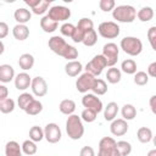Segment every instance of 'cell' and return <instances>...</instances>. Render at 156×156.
<instances>
[{"label": "cell", "mask_w": 156, "mask_h": 156, "mask_svg": "<svg viewBox=\"0 0 156 156\" xmlns=\"http://www.w3.org/2000/svg\"><path fill=\"white\" fill-rule=\"evenodd\" d=\"M48 46L52 52L67 58L68 61H73L74 58L78 57V50L74 46L67 44L62 37H58V35L51 37L48 41Z\"/></svg>", "instance_id": "6da1fadb"}, {"label": "cell", "mask_w": 156, "mask_h": 156, "mask_svg": "<svg viewBox=\"0 0 156 156\" xmlns=\"http://www.w3.org/2000/svg\"><path fill=\"white\" fill-rule=\"evenodd\" d=\"M66 133L72 140H79L84 134V126L78 115H69L66 121Z\"/></svg>", "instance_id": "7a4b0ae2"}, {"label": "cell", "mask_w": 156, "mask_h": 156, "mask_svg": "<svg viewBox=\"0 0 156 156\" xmlns=\"http://www.w3.org/2000/svg\"><path fill=\"white\" fill-rule=\"evenodd\" d=\"M112 17L117 22L132 23L136 17V10L132 5H119L112 10Z\"/></svg>", "instance_id": "3957f363"}, {"label": "cell", "mask_w": 156, "mask_h": 156, "mask_svg": "<svg viewBox=\"0 0 156 156\" xmlns=\"http://www.w3.org/2000/svg\"><path fill=\"white\" fill-rule=\"evenodd\" d=\"M119 46L129 56H138L143 51V43L136 37H124L121 40Z\"/></svg>", "instance_id": "277c9868"}, {"label": "cell", "mask_w": 156, "mask_h": 156, "mask_svg": "<svg viewBox=\"0 0 156 156\" xmlns=\"http://www.w3.org/2000/svg\"><path fill=\"white\" fill-rule=\"evenodd\" d=\"M106 60L102 55H95L87 65H85V72L90 73L91 76H94L95 78L98 76H100L104 71V68H106Z\"/></svg>", "instance_id": "5b68a950"}, {"label": "cell", "mask_w": 156, "mask_h": 156, "mask_svg": "<svg viewBox=\"0 0 156 156\" xmlns=\"http://www.w3.org/2000/svg\"><path fill=\"white\" fill-rule=\"evenodd\" d=\"M98 32L102 38L106 39H115L119 35V26L113 21L101 22L98 27Z\"/></svg>", "instance_id": "8992f818"}, {"label": "cell", "mask_w": 156, "mask_h": 156, "mask_svg": "<svg viewBox=\"0 0 156 156\" xmlns=\"http://www.w3.org/2000/svg\"><path fill=\"white\" fill-rule=\"evenodd\" d=\"M118 54H119V48L115 43H107L102 48V56L106 60V65L108 67H115L118 60Z\"/></svg>", "instance_id": "52a82bcc"}, {"label": "cell", "mask_w": 156, "mask_h": 156, "mask_svg": "<svg viewBox=\"0 0 156 156\" xmlns=\"http://www.w3.org/2000/svg\"><path fill=\"white\" fill-rule=\"evenodd\" d=\"M48 16L55 22H63L71 17V10L62 5H55L49 9Z\"/></svg>", "instance_id": "ba28073f"}, {"label": "cell", "mask_w": 156, "mask_h": 156, "mask_svg": "<svg viewBox=\"0 0 156 156\" xmlns=\"http://www.w3.org/2000/svg\"><path fill=\"white\" fill-rule=\"evenodd\" d=\"M94 80H95L94 76H91L88 72H84V73H82L77 78V80H76V89L79 93H82V94H87L91 89Z\"/></svg>", "instance_id": "9c48e42d"}, {"label": "cell", "mask_w": 156, "mask_h": 156, "mask_svg": "<svg viewBox=\"0 0 156 156\" xmlns=\"http://www.w3.org/2000/svg\"><path fill=\"white\" fill-rule=\"evenodd\" d=\"M43 130H44V138L46 139L48 143L56 144L57 141L61 140L62 133H61L60 127L56 123H48Z\"/></svg>", "instance_id": "30bf717a"}, {"label": "cell", "mask_w": 156, "mask_h": 156, "mask_svg": "<svg viewBox=\"0 0 156 156\" xmlns=\"http://www.w3.org/2000/svg\"><path fill=\"white\" fill-rule=\"evenodd\" d=\"M82 105L85 107V108H90L93 110L94 112L99 113L104 110V105H102V101L94 94H84V96L82 98Z\"/></svg>", "instance_id": "8fae6325"}, {"label": "cell", "mask_w": 156, "mask_h": 156, "mask_svg": "<svg viewBox=\"0 0 156 156\" xmlns=\"http://www.w3.org/2000/svg\"><path fill=\"white\" fill-rule=\"evenodd\" d=\"M30 88H32V91L35 96L38 98H43L48 94V84H46V80L38 76V77H34L32 79V83H30Z\"/></svg>", "instance_id": "7c38bea8"}, {"label": "cell", "mask_w": 156, "mask_h": 156, "mask_svg": "<svg viewBox=\"0 0 156 156\" xmlns=\"http://www.w3.org/2000/svg\"><path fill=\"white\" fill-rule=\"evenodd\" d=\"M128 128H129V126H128L127 121H124L123 118L113 119L111 122V126H110V130H111V133L115 136H122V135H124L128 132Z\"/></svg>", "instance_id": "4fadbf2b"}, {"label": "cell", "mask_w": 156, "mask_h": 156, "mask_svg": "<svg viewBox=\"0 0 156 156\" xmlns=\"http://www.w3.org/2000/svg\"><path fill=\"white\" fill-rule=\"evenodd\" d=\"M13 82H15V88L17 90H22L23 91V90L29 88V85L32 83V78H30V76L28 73L22 72V73H18L17 76H15Z\"/></svg>", "instance_id": "5bb4252c"}, {"label": "cell", "mask_w": 156, "mask_h": 156, "mask_svg": "<svg viewBox=\"0 0 156 156\" xmlns=\"http://www.w3.org/2000/svg\"><path fill=\"white\" fill-rule=\"evenodd\" d=\"M15 79V69L11 65L4 63L0 65V82L2 83H10Z\"/></svg>", "instance_id": "9a60e30c"}, {"label": "cell", "mask_w": 156, "mask_h": 156, "mask_svg": "<svg viewBox=\"0 0 156 156\" xmlns=\"http://www.w3.org/2000/svg\"><path fill=\"white\" fill-rule=\"evenodd\" d=\"M83 71V66L79 61L73 60V61H68L65 66V72L68 77H77L78 74H80V72Z\"/></svg>", "instance_id": "2e32d148"}, {"label": "cell", "mask_w": 156, "mask_h": 156, "mask_svg": "<svg viewBox=\"0 0 156 156\" xmlns=\"http://www.w3.org/2000/svg\"><path fill=\"white\" fill-rule=\"evenodd\" d=\"M13 18L17 22V24H26L32 18V13L29 10L24 7H18L13 13Z\"/></svg>", "instance_id": "e0dca14e"}, {"label": "cell", "mask_w": 156, "mask_h": 156, "mask_svg": "<svg viewBox=\"0 0 156 156\" xmlns=\"http://www.w3.org/2000/svg\"><path fill=\"white\" fill-rule=\"evenodd\" d=\"M12 35L16 40L23 41L29 37V28L26 24H16L12 28Z\"/></svg>", "instance_id": "ac0fdd59"}, {"label": "cell", "mask_w": 156, "mask_h": 156, "mask_svg": "<svg viewBox=\"0 0 156 156\" xmlns=\"http://www.w3.org/2000/svg\"><path fill=\"white\" fill-rule=\"evenodd\" d=\"M117 113H118V105L113 101L108 102L106 105V107H104V118H105V121L112 122L113 119H116Z\"/></svg>", "instance_id": "d6986e66"}, {"label": "cell", "mask_w": 156, "mask_h": 156, "mask_svg": "<svg viewBox=\"0 0 156 156\" xmlns=\"http://www.w3.org/2000/svg\"><path fill=\"white\" fill-rule=\"evenodd\" d=\"M5 156H22L21 145L15 140L7 141L5 145Z\"/></svg>", "instance_id": "ffe728a7"}, {"label": "cell", "mask_w": 156, "mask_h": 156, "mask_svg": "<svg viewBox=\"0 0 156 156\" xmlns=\"http://www.w3.org/2000/svg\"><path fill=\"white\" fill-rule=\"evenodd\" d=\"M58 27V23L52 21L48 15H45L41 20H40V28L45 32V33H52L57 29Z\"/></svg>", "instance_id": "44dd1931"}, {"label": "cell", "mask_w": 156, "mask_h": 156, "mask_svg": "<svg viewBox=\"0 0 156 156\" xmlns=\"http://www.w3.org/2000/svg\"><path fill=\"white\" fill-rule=\"evenodd\" d=\"M18 66L23 69V71H28L32 69L34 66V56L32 54H22L18 58Z\"/></svg>", "instance_id": "7402d4cb"}, {"label": "cell", "mask_w": 156, "mask_h": 156, "mask_svg": "<svg viewBox=\"0 0 156 156\" xmlns=\"http://www.w3.org/2000/svg\"><path fill=\"white\" fill-rule=\"evenodd\" d=\"M58 110L61 113L66 115V116H69V115H73L74 110H76V102L71 99H65L60 102L58 105Z\"/></svg>", "instance_id": "603a6c76"}, {"label": "cell", "mask_w": 156, "mask_h": 156, "mask_svg": "<svg viewBox=\"0 0 156 156\" xmlns=\"http://www.w3.org/2000/svg\"><path fill=\"white\" fill-rule=\"evenodd\" d=\"M93 91L94 95H105L106 91H107V84L104 79H100V78H95L94 83H93V87L90 89Z\"/></svg>", "instance_id": "cb8c5ba5"}, {"label": "cell", "mask_w": 156, "mask_h": 156, "mask_svg": "<svg viewBox=\"0 0 156 156\" xmlns=\"http://www.w3.org/2000/svg\"><path fill=\"white\" fill-rule=\"evenodd\" d=\"M136 138L140 143L143 144H147L151 141L152 139V130L147 127H140L136 132Z\"/></svg>", "instance_id": "d4e9b609"}, {"label": "cell", "mask_w": 156, "mask_h": 156, "mask_svg": "<svg viewBox=\"0 0 156 156\" xmlns=\"http://www.w3.org/2000/svg\"><path fill=\"white\" fill-rule=\"evenodd\" d=\"M136 17L141 22H149L154 18V10L150 6H144L136 12Z\"/></svg>", "instance_id": "484cf974"}, {"label": "cell", "mask_w": 156, "mask_h": 156, "mask_svg": "<svg viewBox=\"0 0 156 156\" xmlns=\"http://www.w3.org/2000/svg\"><path fill=\"white\" fill-rule=\"evenodd\" d=\"M121 78H122V73H121V71H119L118 68H116V67H110V68L107 69V72H106V79H107L108 83H111V84H117V83L121 80Z\"/></svg>", "instance_id": "4316f807"}, {"label": "cell", "mask_w": 156, "mask_h": 156, "mask_svg": "<svg viewBox=\"0 0 156 156\" xmlns=\"http://www.w3.org/2000/svg\"><path fill=\"white\" fill-rule=\"evenodd\" d=\"M121 113H122V117L124 121H132L136 116V108L132 104H126V105H123Z\"/></svg>", "instance_id": "83f0119b"}, {"label": "cell", "mask_w": 156, "mask_h": 156, "mask_svg": "<svg viewBox=\"0 0 156 156\" xmlns=\"http://www.w3.org/2000/svg\"><path fill=\"white\" fill-rule=\"evenodd\" d=\"M43 111V104L39 101V100H33L27 107H26V110H24V112L27 113V115H29V116H37V115H39L40 112Z\"/></svg>", "instance_id": "f1b7e54d"}, {"label": "cell", "mask_w": 156, "mask_h": 156, "mask_svg": "<svg viewBox=\"0 0 156 156\" xmlns=\"http://www.w3.org/2000/svg\"><path fill=\"white\" fill-rule=\"evenodd\" d=\"M121 69L127 74H134L136 72V62L132 58H127V60L122 61Z\"/></svg>", "instance_id": "f546056e"}, {"label": "cell", "mask_w": 156, "mask_h": 156, "mask_svg": "<svg viewBox=\"0 0 156 156\" xmlns=\"http://www.w3.org/2000/svg\"><path fill=\"white\" fill-rule=\"evenodd\" d=\"M21 149H22V152H23L24 155H28V156L34 155V154L37 152V150H38L37 144H35L34 141H32L30 139L24 140V141L22 143V145H21Z\"/></svg>", "instance_id": "4dcf8cb0"}, {"label": "cell", "mask_w": 156, "mask_h": 156, "mask_svg": "<svg viewBox=\"0 0 156 156\" xmlns=\"http://www.w3.org/2000/svg\"><path fill=\"white\" fill-rule=\"evenodd\" d=\"M50 4H51L50 0H49V1H48V0H39V2H38L35 6L32 7V11H33V13H35V15H44L46 11H49Z\"/></svg>", "instance_id": "1f68e13d"}, {"label": "cell", "mask_w": 156, "mask_h": 156, "mask_svg": "<svg viewBox=\"0 0 156 156\" xmlns=\"http://www.w3.org/2000/svg\"><path fill=\"white\" fill-rule=\"evenodd\" d=\"M34 100V98H33V95L32 94H29V93H22L18 98H17V104H18V107L21 108V110H26V107L32 102Z\"/></svg>", "instance_id": "d6a6232c"}, {"label": "cell", "mask_w": 156, "mask_h": 156, "mask_svg": "<svg viewBox=\"0 0 156 156\" xmlns=\"http://www.w3.org/2000/svg\"><path fill=\"white\" fill-rule=\"evenodd\" d=\"M43 138H44V130L39 126H33L29 129V139L32 141L38 143V141H41Z\"/></svg>", "instance_id": "836d02e7"}, {"label": "cell", "mask_w": 156, "mask_h": 156, "mask_svg": "<svg viewBox=\"0 0 156 156\" xmlns=\"http://www.w3.org/2000/svg\"><path fill=\"white\" fill-rule=\"evenodd\" d=\"M116 147L121 156H128L132 152V145H130V143H128L126 140L116 141Z\"/></svg>", "instance_id": "e575fe53"}, {"label": "cell", "mask_w": 156, "mask_h": 156, "mask_svg": "<svg viewBox=\"0 0 156 156\" xmlns=\"http://www.w3.org/2000/svg\"><path fill=\"white\" fill-rule=\"evenodd\" d=\"M96 41H98V33H96L95 29H91V30H89L88 33H85V35H84L82 43H83L85 46H93V45L96 44Z\"/></svg>", "instance_id": "d590c367"}, {"label": "cell", "mask_w": 156, "mask_h": 156, "mask_svg": "<svg viewBox=\"0 0 156 156\" xmlns=\"http://www.w3.org/2000/svg\"><path fill=\"white\" fill-rule=\"evenodd\" d=\"M15 110V101L11 98H7L0 101V112L2 113H11Z\"/></svg>", "instance_id": "8d00e7d4"}, {"label": "cell", "mask_w": 156, "mask_h": 156, "mask_svg": "<svg viewBox=\"0 0 156 156\" xmlns=\"http://www.w3.org/2000/svg\"><path fill=\"white\" fill-rule=\"evenodd\" d=\"M76 27H78V28L82 29L83 32L88 33L89 30L94 29V22H93L90 18H88V17H83V18H80V20L78 21V24H77Z\"/></svg>", "instance_id": "74e56055"}, {"label": "cell", "mask_w": 156, "mask_h": 156, "mask_svg": "<svg viewBox=\"0 0 156 156\" xmlns=\"http://www.w3.org/2000/svg\"><path fill=\"white\" fill-rule=\"evenodd\" d=\"M133 80H134V83L136 85L143 87V85H146L149 83V76L146 74V72L139 71V72H135L134 73V79Z\"/></svg>", "instance_id": "f35d334b"}, {"label": "cell", "mask_w": 156, "mask_h": 156, "mask_svg": "<svg viewBox=\"0 0 156 156\" xmlns=\"http://www.w3.org/2000/svg\"><path fill=\"white\" fill-rule=\"evenodd\" d=\"M96 117H98V113L94 112V111L90 110V108H84L83 112H82V115H80V119L84 121V122H87V123L94 122V121L96 119Z\"/></svg>", "instance_id": "ab89813d"}, {"label": "cell", "mask_w": 156, "mask_h": 156, "mask_svg": "<svg viewBox=\"0 0 156 156\" xmlns=\"http://www.w3.org/2000/svg\"><path fill=\"white\" fill-rule=\"evenodd\" d=\"M99 7H100L101 11L108 12V11H112L116 7V2H115V0H100L99 1Z\"/></svg>", "instance_id": "60d3db41"}, {"label": "cell", "mask_w": 156, "mask_h": 156, "mask_svg": "<svg viewBox=\"0 0 156 156\" xmlns=\"http://www.w3.org/2000/svg\"><path fill=\"white\" fill-rule=\"evenodd\" d=\"M74 28H76V26H73L72 23H68V22H66V23H63L61 27H60V32H61V34L62 35H65V37H72V34H73V32H74Z\"/></svg>", "instance_id": "b9f144b4"}, {"label": "cell", "mask_w": 156, "mask_h": 156, "mask_svg": "<svg viewBox=\"0 0 156 156\" xmlns=\"http://www.w3.org/2000/svg\"><path fill=\"white\" fill-rule=\"evenodd\" d=\"M98 156H121L117 147L112 146V147H107V149H99Z\"/></svg>", "instance_id": "7bdbcfd3"}, {"label": "cell", "mask_w": 156, "mask_h": 156, "mask_svg": "<svg viewBox=\"0 0 156 156\" xmlns=\"http://www.w3.org/2000/svg\"><path fill=\"white\" fill-rule=\"evenodd\" d=\"M146 35H147V39H149V43H150L151 48L154 50H156V27L155 26L150 27Z\"/></svg>", "instance_id": "ee69618b"}, {"label": "cell", "mask_w": 156, "mask_h": 156, "mask_svg": "<svg viewBox=\"0 0 156 156\" xmlns=\"http://www.w3.org/2000/svg\"><path fill=\"white\" fill-rule=\"evenodd\" d=\"M84 35H85V32H83L82 29H79L78 27H76V28H74V32H73V34H72V37H71V39H72L74 43H82Z\"/></svg>", "instance_id": "f6af8a7d"}, {"label": "cell", "mask_w": 156, "mask_h": 156, "mask_svg": "<svg viewBox=\"0 0 156 156\" xmlns=\"http://www.w3.org/2000/svg\"><path fill=\"white\" fill-rule=\"evenodd\" d=\"M79 156H95V151L91 146H83L80 149Z\"/></svg>", "instance_id": "bcb514c9"}, {"label": "cell", "mask_w": 156, "mask_h": 156, "mask_svg": "<svg viewBox=\"0 0 156 156\" xmlns=\"http://www.w3.org/2000/svg\"><path fill=\"white\" fill-rule=\"evenodd\" d=\"M7 34H9V26H7V23L0 21V40L6 38Z\"/></svg>", "instance_id": "7dc6e473"}, {"label": "cell", "mask_w": 156, "mask_h": 156, "mask_svg": "<svg viewBox=\"0 0 156 156\" xmlns=\"http://www.w3.org/2000/svg\"><path fill=\"white\" fill-rule=\"evenodd\" d=\"M149 77H156V62H152L147 67V73Z\"/></svg>", "instance_id": "c3c4849f"}, {"label": "cell", "mask_w": 156, "mask_h": 156, "mask_svg": "<svg viewBox=\"0 0 156 156\" xmlns=\"http://www.w3.org/2000/svg\"><path fill=\"white\" fill-rule=\"evenodd\" d=\"M9 96V89L5 85H0V101L7 99Z\"/></svg>", "instance_id": "681fc988"}, {"label": "cell", "mask_w": 156, "mask_h": 156, "mask_svg": "<svg viewBox=\"0 0 156 156\" xmlns=\"http://www.w3.org/2000/svg\"><path fill=\"white\" fill-rule=\"evenodd\" d=\"M155 101H156V95H152V96L150 98V101H149L152 113H155V112H156V108H155Z\"/></svg>", "instance_id": "f907efd6"}, {"label": "cell", "mask_w": 156, "mask_h": 156, "mask_svg": "<svg viewBox=\"0 0 156 156\" xmlns=\"http://www.w3.org/2000/svg\"><path fill=\"white\" fill-rule=\"evenodd\" d=\"M24 2H26V4H27V5H28L30 9H32L33 6H35V5L39 2V0H26Z\"/></svg>", "instance_id": "816d5d0a"}, {"label": "cell", "mask_w": 156, "mask_h": 156, "mask_svg": "<svg viewBox=\"0 0 156 156\" xmlns=\"http://www.w3.org/2000/svg\"><path fill=\"white\" fill-rule=\"evenodd\" d=\"M4 51H5V45H4V43L0 40V56L4 54Z\"/></svg>", "instance_id": "f5cc1de1"}, {"label": "cell", "mask_w": 156, "mask_h": 156, "mask_svg": "<svg viewBox=\"0 0 156 156\" xmlns=\"http://www.w3.org/2000/svg\"><path fill=\"white\" fill-rule=\"evenodd\" d=\"M146 156H156V149L150 150V151L147 152V155H146Z\"/></svg>", "instance_id": "db71d44e"}]
</instances>
